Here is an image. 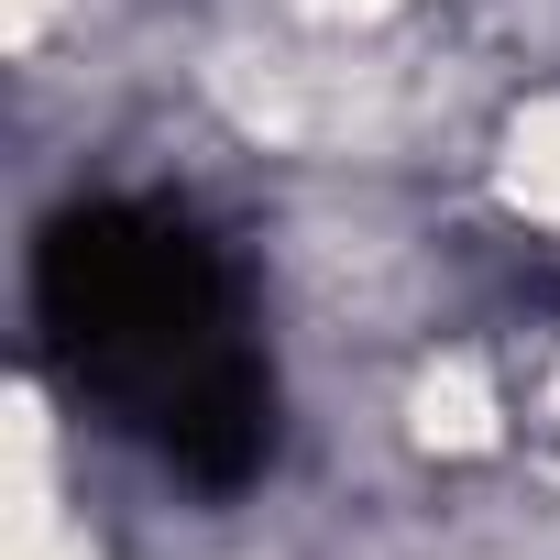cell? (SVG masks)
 <instances>
[{
    "label": "cell",
    "mask_w": 560,
    "mask_h": 560,
    "mask_svg": "<svg viewBox=\"0 0 560 560\" xmlns=\"http://www.w3.org/2000/svg\"><path fill=\"white\" fill-rule=\"evenodd\" d=\"M34 330L78 407L143 440L165 472L231 494L275 451V363L253 341L242 275L187 209L78 198L34 242Z\"/></svg>",
    "instance_id": "cell-1"
}]
</instances>
